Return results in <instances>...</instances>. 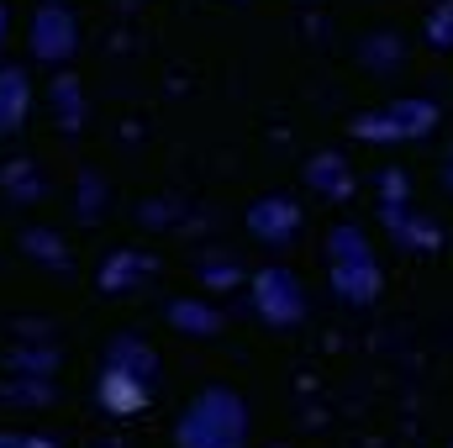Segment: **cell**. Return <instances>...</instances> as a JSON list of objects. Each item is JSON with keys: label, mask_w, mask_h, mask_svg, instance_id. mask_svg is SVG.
<instances>
[{"label": "cell", "mask_w": 453, "mask_h": 448, "mask_svg": "<svg viewBox=\"0 0 453 448\" xmlns=\"http://www.w3.org/2000/svg\"><path fill=\"white\" fill-rule=\"evenodd\" d=\"M174 448H248V401L232 385H206L174 422Z\"/></svg>", "instance_id": "obj_1"}, {"label": "cell", "mask_w": 453, "mask_h": 448, "mask_svg": "<svg viewBox=\"0 0 453 448\" xmlns=\"http://www.w3.org/2000/svg\"><path fill=\"white\" fill-rule=\"evenodd\" d=\"M327 285L342 306H374L385 290V269L358 222H333L327 232Z\"/></svg>", "instance_id": "obj_2"}, {"label": "cell", "mask_w": 453, "mask_h": 448, "mask_svg": "<svg viewBox=\"0 0 453 448\" xmlns=\"http://www.w3.org/2000/svg\"><path fill=\"white\" fill-rule=\"evenodd\" d=\"M438 121H443L438 101H427V96H401V101H390V106H380V112L353 116V137H358V143H417V137H433Z\"/></svg>", "instance_id": "obj_3"}, {"label": "cell", "mask_w": 453, "mask_h": 448, "mask_svg": "<svg viewBox=\"0 0 453 448\" xmlns=\"http://www.w3.org/2000/svg\"><path fill=\"white\" fill-rule=\"evenodd\" d=\"M248 290H253V312H258V322H269V328H280V333H290V328L306 322V290H301L296 269H285V264H264L258 274H248Z\"/></svg>", "instance_id": "obj_4"}, {"label": "cell", "mask_w": 453, "mask_h": 448, "mask_svg": "<svg viewBox=\"0 0 453 448\" xmlns=\"http://www.w3.org/2000/svg\"><path fill=\"white\" fill-rule=\"evenodd\" d=\"M27 53L48 69H64L80 53V21L64 0H37L32 21H27Z\"/></svg>", "instance_id": "obj_5"}, {"label": "cell", "mask_w": 453, "mask_h": 448, "mask_svg": "<svg viewBox=\"0 0 453 448\" xmlns=\"http://www.w3.org/2000/svg\"><path fill=\"white\" fill-rule=\"evenodd\" d=\"M158 280V259L148 248H111L101 264H96V290L106 301H121V296H137L142 285Z\"/></svg>", "instance_id": "obj_6"}, {"label": "cell", "mask_w": 453, "mask_h": 448, "mask_svg": "<svg viewBox=\"0 0 453 448\" xmlns=\"http://www.w3.org/2000/svg\"><path fill=\"white\" fill-rule=\"evenodd\" d=\"M306 222V212L296 206V196H258L248 212H242V227H248V237H258V243H269V248H290L296 243V232Z\"/></svg>", "instance_id": "obj_7"}, {"label": "cell", "mask_w": 453, "mask_h": 448, "mask_svg": "<svg viewBox=\"0 0 453 448\" xmlns=\"http://www.w3.org/2000/svg\"><path fill=\"white\" fill-rule=\"evenodd\" d=\"M380 222L385 232L395 237V248H406V253H438L443 248V227L433 222V217H422L411 201H401V206H380Z\"/></svg>", "instance_id": "obj_8"}, {"label": "cell", "mask_w": 453, "mask_h": 448, "mask_svg": "<svg viewBox=\"0 0 453 448\" xmlns=\"http://www.w3.org/2000/svg\"><path fill=\"white\" fill-rule=\"evenodd\" d=\"M306 185H311V196H322V201H353V190H358V174H353V164L333 153V148H322V153H311V164H306Z\"/></svg>", "instance_id": "obj_9"}, {"label": "cell", "mask_w": 453, "mask_h": 448, "mask_svg": "<svg viewBox=\"0 0 453 448\" xmlns=\"http://www.w3.org/2000/svg\"><path fill=\"white\" fill-rule=\"evenodd\" d=\"M96 401H101V412H111V417H137V412L153 401V385H142L137 375H121V369H106V364H101V375H96Z\"/></svg>", "instance_id": "obj_10"}, {"label": "cell", "mask_w": 453, "mask_h": 448, "mask_svg": "<svg viewBox=\"0 0 453 448\" xmlns=\"http://www.w3.org/2000/svg\"><path fill=\"white\" fill-rule=\"evenodd\" d=\"M101 364L106 369H121V375H137L142 385H153L158 390V353H153V343H142L137 333H116L106 348H101Z\"/></svg>", "instance_id": "obj_11"}, {"label": "cell", "mask_w": 453, "mask_h": 448, "mask_svg": "<svg viewBox=\"0 0 453 448\" xmlns=\"http://www.w3.org/2000/svg\"><path fill=\"white\" fill-rule=\"evenodd\" d=\"M32 116V74L21 64H0V137H16Z\"/></svg>", "instance_id": "obj_12"}, {"label": "cell", "mask_w": 453, "mask_h": 448, "mask_svg": "<svg viewBox=\"0 0 453 448\" xmlns=\"http://www.w3.org/2000/svg\"><path fill=\"white\" fill-rule=\"evenodd\" d=\"M48 106H53V121L74 137V132H85V85H80V74H69V69H53V80H48Z\"/></svg>", "instance_id": "obj_13"}, {"label": "cell", "mask_w": 453, "mask_h": 448, "mask_svg": "<svg viewBox=\"0 0 453 448\" xmlns=\"http://www.w3.org/2000/svg\"><path fill=\"white\" fill-rule=\"evenodd\" d=\"M169 328H180V333L190 337H217L222 333V306H211V301H201V296H185V301H169Z\"/></svg>", "instance_id": "obj_14"}, {"label": "cell", "mask_w": 453, "mask_h": 448, "mask_svg": "<svg viewBox=\"0 0 453 448\" xmlns=\"http://www.w3.org/2000/svg\"><path fill=\"white\" fill-rule=\"evenodd\" d=\"M0 190L16 201V206H32V201H42V174H37V164L32 158H11V164H0Z\"/></svg>", "instance_id": "obj_15"}, {"label": "cell", "mask_w": 453, "mask_h": 448, "mask_svg": "<svg viewBox=\"0 0 453 448\" xmlns=\"http://www.w3.org/2000/svg\"><path fill=\"white\" fill-rule=\"evenodd\" d=\"M21 253L27 259H37V264H48V269H69V243L53 232V227H21Z\"/></svg>", "instance_id": "obj_16"}, {"label": "cell", "mask_w": 453, "mask_h": 448, "mask_svg": "<svg viewBox=\"0 0 453 448\" xmlns=\"http://www.w3.org/2000/svg\"><path fill=\"white\" fill-rule=\"evenodd\" d=\"M196 274H201V290H226V285H242V269L232 264V259H201L196 264Z\"/></svg>", "instance_id": "obj_17"}, {"label": "cell", "mask_w": 453, "mask_h": 448, "mask_svg": "<svg viewBox=\"0 0 453 448\" xmlns=\"http://www.w3.org/2000/svg\"><path fill=\"white\" fill-rule=\"evenodd\" d=\"M106 217V185H96V174H80V222L96 227Z\"/></svg>", "instance_id": "obj_18"}, {"label": "cell", "mask_w": 453, "mask_h": 448, "mask_svg": "<svg viewBox=\"0 0 453 448\" xmlns=\"http://www.w3.org/2000/svg\"><path fill=\"white\" fill-rule=\"evenodd\" d=\"M427 42L443 48V53H453V0H438V5L427 11Z\"/></svg>", "instance_id": "obj_19"}, {"label": "cell", "mask_w": 453, "mask_h": 448, "mask_svg": "<svg viewBox=\"0 0 453 448\" xmlns=\"http://www.w3.org/2000/svg\"><path fill=\"white\" fill-rule=\"evenodd\" d=\"M0 448H64L48 433H32V428H0Z\"/></svg>", "instance_id": "obj_20"}, {"label": "cell", "mask_w": 453, "mask_h": 448, "mask_svg": "<svg viewBox=\"0 0 453 448\" xmlns=\"http://www.w3.org/2000/svg\"><path fill=\"white\" fill-rule=\"evenodd\" d=\"M406 201V174L401 169H385L380 174V206H401Z\"/></svg>", "instance_id": "obj_21"}, {"label": "cell", "mask_w": 453, "mask_h": 448, "mask_svg": "<svg viewBox=\"0 0 453 448\" xmlns=\"http://www.w3.org/2000/svg\"><path fill=\"white\" fill-rule=\"evenodd\" d=\"M5 42H11V5L0 0V53H5Z\"/></svg>", "instance_id": "obj_22"}, {"label": "cell", "mask_w": 453, "mask_h": 448, "mask_svg": "<svg viewBox=\"0 0 453 448\" xmlns=\"http://www.w3.org/2000/svg\"><path fill=\"white\" fill-rule=\"evenodd\" d=\"M438 174H443V185L453 190V148H449V158H443V169H438Z\"/></svg>", "instance_id": "obj_23"}]
</instances>
